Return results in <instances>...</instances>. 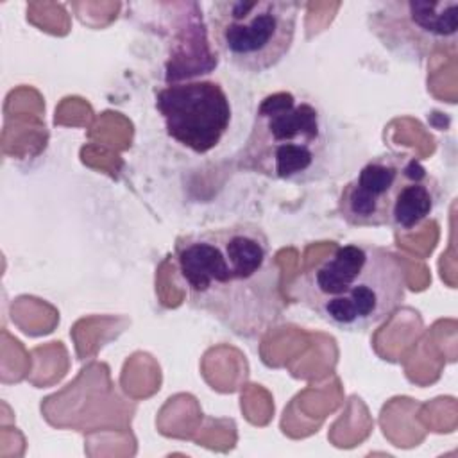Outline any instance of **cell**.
<instances>
[{
	"mask_svg": "<svg viewBox=\"0 0 458 458\" xmlns=\"http://www.w3.org/2000/svg\"><path fill=\"white\" fill-rule=\"evenodd\" d=\"M174 265L188 302L233 335L254 340L279 324L281 274L259 225L240 222L181 234Z\"/></svg>",
	"mask_w": 458,
	"mask_h": 458,
	"instance_id": "cell-1",
	"label": "cell"
},
{
	"mask_svg": "<svg viewBox=\"0 0 458 458\" xmlns=\"http://www.w3.org/2000/svg\"><path fill=\"white\" fill-rule=\"evenodd\" d=\"M293 293L326 324L345 333H365L403 306L406 276L388 250L345 243L310 267Z\"/></svg>",
	"mask_w": 458,
	"mask_h": 458,
	"instance_id": "cell-2",
	"label": "cell"
},
{
	"mask_svg": "<svg viewBox=\"0 0 458 458\" xmlns=\"http://www.w3.org/2000/svg\"><path fill=\"white\" fill-rule=\"evenodd\" d=\"M329 125L322 107L293 91L265 95L242 147V170L283 182L317 181L329 161Z\"/></svg>",
	"mask_w": 458,
	"mask_h": 458,
	"instance_id": "cell-3",
	"label": "cell"
},
{
	"mask_svg": "<svg viewBox=\"0 0 458 458\" xmlns=\"http://www.w3.org/2000/svg\"><path fill=\"white\" fill-rule=\"evenodd\" d=\"M438 181L419 157L386 152L369 159L342 188L338 216L352 227L413 229L437 208Z\"/></svg>",
	"mask_w": 458,
	"mask_h": 458,
	"instance_id": "cell-4",
	"label": "cell"
},
{
	"mask_svg": "<svg viewBox=\"0 0 458 458\" xmlns=\"http://www.w3.org/2000/svg\"><path fill=\"white\" fill-rule=\"evenodd\" d=\"M299 9L301 4L290 0L213 2L208 9L213 45L236 70L263 73L290 52Z\"/></svg>",
	"mask_w": 458,
	"mask_h": 458,
	"instance_id": "cell-5",
	"label": "cell"
},
{
	"mask_svg": "<svg viewBox=\"0 0 458 458\" xmlns=\"http://www.w3.org/2000/svg\"><path fill=\"white\" fill-rule=\"evenodd\" d=\"M156 107L166 134L195 154L216 148L233 120L229 95L213 79L172 82L156 93Z\"/></svg>",
	"mask_w": 458,
	"mask_h": 458,
	"instance_id": "cell-6",
	"label": "cell"
},
{
	"mask_svg": "<svg viewBox=\"0 0 458 458\" xmlns=\"http://www.w3.org/2000/svg\"><path fill=\"white\" fill-rule=\"evenodd\" d=\"M401 14H379L385 45L410 55L428 57L454 47L458 36V0L394 4Z\"/></svg>",
	"mask_w": 458,
	"mask_h": 458,
	"instance_id": "cell-7",
	"label": "cell"
}]
</instances>
